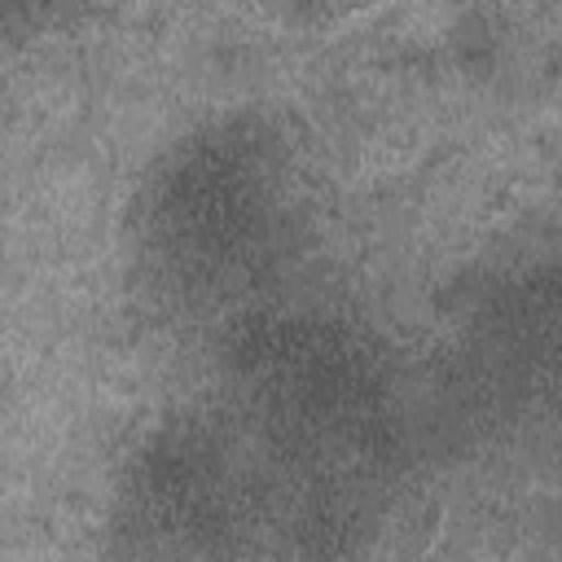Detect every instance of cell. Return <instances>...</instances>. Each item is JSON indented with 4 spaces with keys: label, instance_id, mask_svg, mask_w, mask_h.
<instances>
[{
    "label": "cell",
    "instance_id": "4",
    "mask_svg": "<svg viewBox=\"0 0 562 562\" xmlns=\"http://www.w3.org/2000/svg\"><path fill=\"white\" fill-rule=\"evenodd\" d=\"M448 413L492 439H562V246L474 272L448 312Z\"/></svg>",
    "mask_w": 562,
    "mask_h": 562
},
{
    "label": "cell",
    "instance_id": "2",
    "mask_svg": "<svg viewBox=\"0 0 562 562\" xmlns=\"http://www.w3.org/2000/svg\"><path fill=\"white\" fill-rule=\"evenodd\" d=\"M215 404L329 531L351 492L413 448V404L386 338L351 307L277 294L211 334Z\"/></svg>",
    "mask_w": 562,
    "mask_h": 562
},
{
    "label": "cell",
    "instance_id": "1",
    "mask_svg": "<svg viewBox=\"0 0 562 562\" xmlns=\"http://www.w3.org/2000/svg\"><path fill=\"white\" fill-rule=\"evenodd\" d=\"M307 228V184L281 123L246 105L211 110L136 171L123 281L145 316L211 338L290 290Z\"/></svg>",
    "mask_w": 562,
    "mask_h": 562
},
{
    "label": "cell",
    "instance_id": "3",
    "mask_svg": "<svg viewBox=\"0 0 562 562\" xmlns=\"http://www.w3.org/2000/svg\"><path fill=\"white\" fill-rule=\"evenodd\" d=\"M114 531L132 553H250L325 549L316 518L211 400L158 417L114 483Z\"/></svg>",
    "mask_w": 562,
    "mask_h": 562
}]
</instances>
